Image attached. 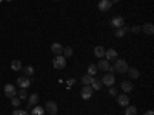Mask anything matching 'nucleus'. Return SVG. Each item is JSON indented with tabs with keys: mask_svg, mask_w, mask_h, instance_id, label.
<instances>
[{
	"mask_svg": "<svg viewBox=\"0 0 154 115\" xmlns=\"http://www.w3.org/2000/svg\"><path fill=\"white\" fill-rule=\"evenodd\" d=\"M114 72H119V74H125L128 71V63L122 58H116L114 60Z\"/></svg>",
	"mask_w": 154,
	"mask_h": 115,
	"instance_id": "f257e3e1",
	"label": "nucleus"
},
{
	"mask_svg": "<svg viewBox=\"0 0 154 115\" xmlns=\"http://www.w3.org/2000/svg\"><path fill=\"white\" fill-rule=\"evenodd\" d=\"M53 66L56 69H63V68L66 66V58L63 57V55H56L53 58Z\"/></svg>",
	"mask_w": 154,
	"mask_h": 115,
	"instance_id": "f03ea898",
	"label": "nucleus"
},
{
	"mask_svg": "<svg viewBox=\"0 0 154 115\" xmlns=\"http://www.w3.org/2000/svg\"><path fill=\"white\" fill-rule=\"evenodd\" d=\"M109 26H112V28H122L123 25H125V19L122 17V16H114L111 20H109Z\"/></svg>",
	"mask_w": 154,
	"mask_h": 115,
	"instance_id": "7ed1b4c3",
	"label": "nucleus"
},
{
	"mask_svg": "<svg viewBox=\"0 0 154 115\" xmlns=\"http://www.w3.org/2000/svg\"><path fill=\"white\" fill-rule=\"evenodd\" d=\"M102 84L103 86H112L114 83H116V77H114V74H111V72H106L103 77H102Z\"/></svg>",
	"mask_w": 154,
	"mask_h": 115,
	"instance_id": "20e7f679",
	"label": "nucleus"
},
{
	"mask_svg": "<svg viewBox=\"0 0 154 115\" xmlns=\"http://www.w3.org/2000/svg\"><path fill=\"white\" fill-rule=\"evenodd\" d=\"M45 108H46V112H48L49 115H56V114L59 112V106H57V103H56V101H53V100L46 101Z\"/></svg>",
	"mask_w": 154,
	"mask_h": 115,
	"instance_id": "39448f33",
	"label": "nucleus"
},
{
	"mask_svg": "<svg viewBox=\"0 0 154 115\" xmlns=\"http://www.w3.org/2000/svg\"><path fill=\"white\" fill-rule=\"evenodd\" d=\"M93 92H94V89L91 87V84H86V86H83V87H82L80 95H82V98H83V100H89V98L93 97Z\"/></svg>",
	"mask_w": 154,
	"mask_h": 115,
	"instance_id": "423d86ee",
	"label": "nucleus"
},
{
	"mask_svg": "<svg viewBox=\"0 0 154 115\" xmlns=\"http://www.w3.org/2000/svg\"><path fill=\"white\" fill-rule=\"evenodd\" d=\"M3 92H5V95H6L8 98H12V97L17 95V91H16V86H14V84H5Z\"/></svg>",
	"mask_w": 154,
	"mask_h": 115,
	"instance_id": "0eeeda50",
	"label": "nucleus"
},
{
	"mask_svg": "<svg viewBox=\"0 0 154 115\" xmlns=\"http://www.w3.org/2000/svg\"><path fill=\"white\" fill-rule=\"evenodd\" d=\"M17 84H19V87H20V89H28V87L31 86L29 77H25V75L19 77V78H17Z\"/></svg>",
	"mask_w": 154,
	"mask_h": 115,
	"instance_id": "6e6552de",
	"label": "nucleus"
},
{
	"mask_svg": "<svg viewBox=\"0 0 154 115\" xmlns=\"http://www.w3.org/2000/svg\"><path fill=\"white\" fill-rule=\"evenodd\" d=\"M97 6H99V9H100L102 12H106V11H109V9H111L112 3H111V0H100Z\"/></svg>",
	"mask_w": 154,
	"mask_h": 115,
	"instance_id": "1a4fd4ad",
	"label": "nucleus"
},
{
	"mask_svg": "<svg viewBox=\"0 0 154 115\" xmlns=\"http://www.w3.org/2000/svg\"><path fill=\"white\" fill-rule=\"evenodd\" d=\"M105 60H116V58H119V55H117V51L116 49H108V51H105V57H103Z\"/></svg>",
	"mask_w": 154,
	"mask_h": 115,
	"instance_id": "9d476101",
	"label": "nucleus"
},
{
	"mask_svg": "<svg viewBox=\"0 0 154 115\" xmlns=\"http://www.w3.org/2000/svg\"><path fill=\"white\" fill-rule=\"evenodd\" d=\"M117 103L123 108H126L128 105H130V97H128L126 94H122V95H117Z\"/></svg>",
	"mask_w": 154,
	"mask_h": 115,
	"instance_id": "9b49d317",
	"label": "nucleus"
},
{
	"mask_svg": "<svg viewBox=\"0 0 154 115\" xmlns=\"http://www.w3.org/2000/svg\"><path fill=\"white\" fill-rule=\"evenodd\" d=\"M63 48H65V46H62V45H60V43H57V42L51 45V51H53V54H54V55H62Z\"/></svg>",
	"mask_w": 154,
	"mask_h": 115,
	"instance_id": "f8f14e48",
	"label": "nucleus"
},
{
	"mask_svg": "<svg viewBox=\"0 0 154 115\" xmlns=\"http://www.w3.org/2000/svg\"><path fill=\"white\" fill-rule=\"evenodd\" d=\"M28 108H34L37 103H38V95L37 94H31V95H28Z\"/></svg>",
	"mask_w": 154,
	"mask_h": 115,
	"instance_id": "ddd939ff",
	"label": "nucleus"
},
{
	"mask_svg": "<svg viewBox=\"0 0 154 115\" xmlns=\"http://www.w3.org/2000/svg\"><path fill=\"white\" fill-rule=\"evenodd\" d=\"M97 69H100V71H108V69H109V61L105 60V58H100L99 63H97Z\"/></svg>",
	"mask_w": 154,
	"mask_h": 115,
	"instance_id": "4468645a",
	"label": "nucleus"
},
{
	"mask_svg": "<svg viewBox=\"0 0 154 115\" xmlns=\"http://www.w3.org/2000/svg\"><path fill=\"white\" fill-rule=\"evenodd\" d=\"M126 72H128V75H130L131 80H136V78H139V77H140V72H139L137 68H128Z\"/></svg>",
	"mask_w": 154,
	"mask_h": 115,
	"instance_id": "2eb2a0df",
	"label": "nucleus"
},
{
	"mask_svg": "<svg viewBox=\"0 0 154 115\" xmlns=\"http://www.w3.org/2000/svg\"><path fill=\"white\" fill-rule=\"evenodd\" d=\"M142 31L146 34V35H152L154 34V25L152 23H145L142 26Z\"/></svg>",
	"mask_w": 154,
	"mask_h": 115,
	"instance_id": "dca6fc26",
	"label": "nucleus"
},
{
	"mask_svg": "<svg viewBox=\"0 0 154 115\" xmlns=\"http://www.w3.org/2000/svg\"><path fill=\"white\" fill-rule=\"evenodd\" d=\"M105 51H106V49H105L103 46H96V48H94V55H96L97 58H103V57H105Z\"/></svg>",
	"mask_w": 154,
	"mask_h": 115,
	"instance_id": "f3484780",
	"label": "nucleus"
},
{
	"mask_svg": "<svg viewBox=\"0 0 154 115\" xmlns=\"http://www.w3.org/2000/svg\"><path fill=\"white\" fill-rule=\"evenodd\" d=\"M120 87H122V91H123V92L126 94V92L133 91V83H131V81H122Z\"/></svg>",
	"mask_w": 154,
	"mask_h": 115,
	"instance_id": "a211bd4d",
	"label": "nucleus"
},
{
	"mask_svg": "<svg viewBox=\"0 0 154 115\" xmlns=\"http://www.w3.org/2000/svg\"><path fill=\"white\" fill-rule=\"evenodd\" d=\"M29 115H45V109L35 105V106L32 108V111H31V114H29Z\"/></svg>",
	"mask_w": 154,
	"mask_h": 115,
	"instance_id": "6ab92c4d",
	"label": "nucleus"
},
{
	"mask_svg": "<svg viewBox=\"0 0 154 115\" xmlns=\"http://www.w3.org/2000/svg\"><path fill=\"white\" fill-rule=\"evenodd\" d=\"M11 69L12 71H22V61L20 60H12L11 61Z\"/></svg>",
	"mask_w": 154,
	"mask_h": 115,
	"instance_id": "aec40b11",
	"label": "nucleus"
},
{
	"mask_svg": "<svg viewBox=\"0 0 154 115\" xmlns=\"http://www.w3.org/2000/svg\"><path fill=\"white\" fill-rule=\"evenodd\" d=\"M94 81V77H91V75H82V83H83V86H86V84H91Z\"/></svg>",
	"mask_w": 154,
	"mask_h": 115,
	"instance_id": "412c9836",
	"label": "nucleus"
},
{
	"mask_svg": "<svg viewBox=\"0 0 154 115\" xmlns=\"http://www.w3.org/2000/svg\"><path fill=\"white\" fill-rule=\"evenodd\" d=\"M74 54V49L71 48V46H66V48H63V52H62V55L65 57V58H68V57H71Z\"/></svg>",
	"mask_w": 154,
	"mask_h": 115,
	"instance_id": "4be33fe9",
	"label": "nucleus"
},
{
	"mask_svg": "<svg viewBox=\"0 0 154 115\" xmlns=\"http://www.w3.org/2000/svg\"><path fill=\"white\" fill-rule=\"evenodd\" d=\"M125 115H137V108L128 105V106H126V109H125Z\"/></svg>",
	"mask_w": 154,
	"mask_h": 115,
	"instance_id": "5701e85b",
	"label": "nucleus"
},
{
	"mask_svg": "<svg viewBox=\"0 0 154 115\" xmlns=\"http://www.w3.org/2000/svg\"><path fill=\"white\" fill-rule=\"evenodd\" d=\"M22 71H23L25 77H32V75H34V68H32V66H26V68H22Z\"/></svg>",
	"mask_w": 154,
	"mask_h": 115,
	"instance_id": "b1692460",
	"label": "nucleus"
},
{
	"mask_svg": "<svg viewBox=\"0 0 154 115\" xmlns=\"http://www.w3.org/2000/svg\"><path fill=\"white\" fill-rule=\"evenodd\" d=\"M102 86H103V84H102V81H100V80H97V78H94V81L91 83V87L94 89V91H100Z\"/></svg>",
	"mask_w": 154,
	"mask_h": 115,
	"instance_id": "393cba45",
	"label": "nucleus"
},
{
	"mask_svg": "<svg viewBox=\"0 0 154 115\" xmlns=\"http://www.w3.org/2000/svg\"><path fill=\"white\" fill-rule=\"evenodd\" d=\"M20 103H22V100H20V98H19L17 95L11 98V105L14 106V108H19V106H20Z\"/></svg>",
	"mask_w": 154,
	"mask_h": 115,
	"instance_id": "a878e982",
	"label": "nucleus"
},
{
	"mask_svg": "<svg viewBox=\"0 0 154 115\" xmlns=\"http://www.w3.org/2000/svg\"><path fill=\"white\" fill-rule=\"evenodd\" d=\"M96 72H97V66H96V65H89V66H88V75L94 77Z\"/></svg>",
	"mask_w": 154,
	"mask_h": 115,
	"instance_id": "bb28decb",
	"label": "nucleus"
},
{
	"mask_svg": "<svg viewBox=\"0 0 154 115\" xmlns=\"http://www.w3.org/2000/svg\"><path fill=\"white\" fill-rule=\"evenodd\" d=\"M17 97L20 100H26L28 98V94H26V89H20V91L17 92Z\"/></svg>",
	"mask_w": 154,
	"mask_h": 115,
	"instance_id": "cd10ccee",
	"label": "nucleus"
},
{
	"mask_svg": "<svg viewBox=\"0 0 154 115\" xmlns=\"http://www.w3.org/2000/svg\"><path fill=\"white\" fill-rule=\"evenodd\" d=\"M12 115H29V114H28V111H25V109H14Z\"/></svg>",
	"mask_w": 154,
	"mask_h": 115,
	"instance_id": "c85d7f7f",
	"label": "nucleus"
},
{
	"mask_svg": "<svg viewBox=\"0 0 154 115\" xmlns=\"http://www.w3.org/2000/svg\"><path fill=\"white\" fill-rule=\"evenodd\" d=\"M125 35V32H123V29L122 28H117V31L114 32V37H117V38H122Z\"/></svg>",
	"mask_w": 154,
	"mask_h": 115,
	"instance_id": "c756f323",
	"label": "nucleus"
},
{
	"mask_svg": "<svg viewBox=\"0 0 154 115\" xmlns=\"http://www.w3.org/2000/svg\"><path fill=\"white\" fill-rule=\"evenodd\" d=\"M109 95H111V97H117V89L111 86V89H109Z\"/></svg>",
	"mask_w": 154,
	"mask_h": 115,
	"instance_id": "7c9ffc66",
	"label": "nucleus"
},
{
	"mask_svg": "<svg viewBox=\"0 0 154 115\" xmlns=\"http://www.w3.org/2000/svg\"><path fill=\"white\" fill-rule=\"evenodd\" d=\"M130 29H131L133 32H136V34H137V32H140V31H142V28H140V26H137V25H136V26H131Z\"/></svg>",
	"mask_w": 154,
	"mask_h": 115,
	"instance_id": "2f4dec72",
	"label": "nucleus"
},
{
	"mask_svg": "<svg viewBox=\"0 0 154 115\" xmlns=\"http://www.w3.org/2000/svg\"><path fill=\"white\" fill-rule=\"evenodd\" d=\"M74 83H75V80H74V78H71V80H68V86H72Z\"/></svg>",
	"mask_w": 154,
	"mask_h": 115,
	"instance_id": "473e14b6",
	"label": "nucleus"
},
{
	"mask_svg": "<svg viewBox=\"0 0 154 115\" xmlns=\"http://www.w3.org/2000/svg\"><path fill=\"white\" fill-rule=\"evenodd\" d=\"M143 115H154V112H152V111H146Z\"/></svg>",
	"mask_w": 154,
	"mask_h": 115,
	"instance_id": "72a5a7b5",
	"label": "nucleus"
},
{
	"mask_svg": "<svg viewBox=\"0 0 154 115\" xmlns=\"http://www.w3.org/2000/svg\"><path fill=\"white\" fill-rule=\"evenodd\" d=\"M117 2H120V0H111V3H117Z\"/></svg>",
	"mask_w": 154,
	"mask_h": 115,
	"instance_id": "f704fd0d",
	"label": "nucleus"
},
{
	"mask_svg": "<svg viewBox=\"0 0 154 115\" xmlns=\"http://www.w3.org/2000/svg\"><path fill=\"white\" fill-rule=\"evenodd\" d=\"M8 2H12V0H8Z\"/></svg>",
	"mask_w": 154,
	"mask_h": 115,
	"instance_id": "c9c22d12",
	"label": "nucleus"
},
{
	"mask_svg": "<svg viewBox=\"0 0 154 115\" xmlns=\"http://www.w3.org/2000/svg\"><path fill=\"white\" fill-rule=\"evenodd\" d=\"M0 2H3V0H0Z\"/></svg>",
	"mask_w": 154,
	"mask_h": 115,
	"instance_id": "e433bc0d",
	"label": "nucleus"
},
{
	"mask_svg": "<svg viewBox=\"0 0 154 115\" xmlns=\"http://www.w3.org/2000/svg\"><path fill=\"white\" fill-rule=\"evenodd\" d=\"M103 115H106V114H103Z\"/></svg>",
	"mask_w": 154,
	"mask_h": 115,
	"instance_id": "4c0bfd02",
	"label": "nucleus"
}]
</instances>
